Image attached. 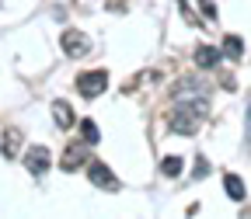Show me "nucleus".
I'll return each instance as SVG.
<instances>
[{
	"label": "nucleus",
	"mask_w": 251,
	"mask_h": 219,
	"mask_svg": "<svg viewBox=\"0 0 251 219\" xmlns=\"http://www.w3.org/2000/svg\"><path fill=\"white\" fill-rule=\"evenodd\" d=\"M52 122H56V129H77V115H74L70 101H63V98L52 101Z\"/></svg>",
	"instance_id": "9"
},
{
	"label": "nucleus",
	"mask_w": 251,
	"mask_h": 219,
	"mask_svg": "<svg viewBox=\"0 0 251 219\" xmlns=\"http://www.w3.org/2000/svg\"><path fill=\"white\" fill-rule=\"evenodd\" d=\"M181 171H185L181 156H164V160H161V174L164 177H181Z\"/></svg>",
	"instance_id": "14"
},
{
	"label": "nucleus",
	"mask_w": 251,
	"mask_h": 219,
	"mask_svg": "<svg viewBox=\"0 0 251 219\" xmlns=\"http://www.w3.org/2000/svg\"><path fill=\"white\" fill-rule=\"evenodd\" d=\"M87 160H91V153H87V143H84V139H80V143H70L67 150H63V156H59V171L74 174V171H80Z\"/></svg>",
	"instance_id": "6"
},
{
	"label": "nucleus",
	"mask_w": 251,
	"mask_h": 219,
	"mask_svg": "<svg viewBox=\"0 0 251 219\" xmlns=\"http://www.w3.org/2000/svg\"><path fill=\"white\" fill-rule=\"evenodd\" d=\"M192 59H196V70L209 73V70H216V66H220V59H224V52H220L216 45H199Z\"/></svg>",
	"instance_id": "8"
},
{
	"label": "nucleus",
	"mask_w": 251,
	"mask_h": 219,
	"mask_svg": "<svg viewBox=\"0 0 251 219\" xmlns=\"http://www.w3.org/2000/svg\"><path fill=\"white\" fill-rule=\"evenodd\" d=\"M21 143H25L21 129L7 125V129H4V139H0V153H4V160H14V156L21 153Z\"/></svg>",
	"instance_id": "10"
},
{
	"label": "nucleus",
	"mask_w": 251,
	"mask_h": 219,
	"mask_svg": "<svg viewBox=\"0 0 251 219\" xmlns=\"http://www.w3.org/2000/svg\"><path fill=\"white\" fill-rule=\"evenodd\" d=\"M199 11H202L206 21H216V4H213V0H199Z\"/></svg>",
	"instance_id": "16"
},
{
	"label": "nucleus",
	"mask_w": 251,
	"mask_h": 219,
	"mask_svg": "<svg viewBox=\"0 0 251 219\" xmlns=\"http://www.w3.org/2000/svg\"><path fill=\"white\" fill-rule=\"evenodd\" d=\"M168 125H171V132H175V136H196V132H199V125H202V115L181 105V111H175V115L168 118Z\"/></svg>",
	"instance_id": "3"
},
{
	"label": "nucleus",
	"mask_w": 251,
	"mask_h": 219,
	"mask_svg": "<svg viewBox=\"0 0 251 219\" xmlns=\"http://www.w3.org/2000/svg\"><path fill=\"white\" fill-rule=\"evenodd\" d=\"M220 52L237 63V59L244 56V39H241V35H224V45H220Z\"/></svg>",
	"instance_id": "11"
},
{
	"label": "nucleus",
	"mask_w": 251,
	"mask_h": 219,
	"mask_svg": "<svg viewBox=\"0 0 251 219\" xmlns=\"http://www.w3.org/2000/svg\"><path fill=\"white\" fill-rule=\"evenodd\" d=\"M87 177H91V184H94V188H101V192H119V177H115V174H112V167H108V164H101V160H91Z\"/></svg>",
	"instance_id": "7"
},
{
	"label": "nucleus",
	"mask_w": 251,
	"mask_h": 219,
	"mask_svg": "<svg viewBox=\"0 0 251 219\" xmlns=\"http://www.w3.org/2000/svg\"><path fill=\"white\" fill-rule=\"evenodd\" d=\"M25 167H28V174L31 177H46L49 174V167H52V156H49V150L46 146H28L25 150Z\"/></svg>",
	"instance_id": "5"
},
{
	"label": "nucleus",
	"mask_w": 251,
	"mask_h": 219,
	"mask_svg": "<svg viewBox=\"0 0 251 219\" xmlns=\"http://www.w3.org/2000/svg\"><path fill=\"white\" fill-rule=\"evenodd\" d=\"M171 98H175L178 105L209 101V87H206V80H202V77H185V80H178V84H175V94H171Z\"/></svg>",
	"instance_id": "1"
},
{
	"label": "nucleus",
	"mask_w": 251,
	"mask_h": 219,
	"mask_svg": "<svg viewBox=\"0 0 251 219\" xmlns=\"http://www.w3.org/2000/svg\"><path fill=\"white\" fill-rule=\"evenodd\" d=\"M77 129H80V139H84L87 146H98V139H101V129H98V122H94V118H84V122H77Z\"/></svg>",
	"instance_id": "12"
},
{
	"label": "nucleus",
	"mask_w": 251,
	"mask_h": 219,
	"mask_svg": "<svg viewBox=\"0 0 251 219\" xmlns=\"http://www.w3.org/2000/svg\"><path fill=\"white\" fill-rule=\"evenodd\" d=\"M244 139L251 143V105H248V118H244Z\"/></svg>",
	"instance_id": "17"
},
{
	"label": "nucleus",
	"mask_w": 251,
	"mask_h": 219,
	"mask_svg": "<svg viewBox=\"0 0 251 219\" xmlns=\"http://www.w3.org/2000/svg\"><path fill=\"white\" fill-rule=\"evenodd\" d=\"M206 174H209V160L199 153V156H196V167H192V181H202Z\"/></svg>",
	"instance_id": "15"
},
{
	"label": "nucleus",
	"mask_w": 251,
	"mask_h": 219,
	"mask_svg": "<svg viewBox=\"0 0 251 219\" xmlns=\"http://www.w3.org/2000/svg\"><path fill=\"white\" fill-rule=\"evenodd\" d=\"M224 192H227V198H234V202H244V181L237 177V174H224Z\"/></svg>",
	"instance_id": "13"
},
{
	"label": "nucleus",
	"mask_w": 251,
	"mask_h": 219,
	"mask_svg": "<svg viewBox=\"0 0 251 219\" xmlns=\"http://www.w3.org/2000/svg\"><path fill=\"white\" fill-rule=\"evenodd\" d=\"M105 90H108V70H84V73L77 77V94H80V98H87V101L101 98Z\"/></svg>",
	"instance_id": "2"
},
{
	"label": "nucleus",
	"mask_w": 251,
	"mask_h": 219,
	"mask_svg": "<svg viewBox=\"0 0 251 219\" xmlns=\"http://www.w3.org/2000/svg\"><path fill=\"white\" fill-rule=\"evenodd\" d=\"M63 52H67L70 59H84V56H91V39L84 35V31H77V28H67V31H63Z\"/></svg>",
	"instance_id": "4"
}]
</instances>
